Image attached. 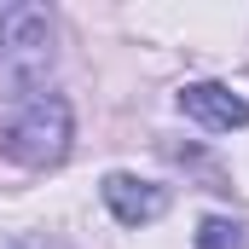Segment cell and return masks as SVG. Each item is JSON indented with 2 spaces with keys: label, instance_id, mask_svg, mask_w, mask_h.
<instances>
[{
  "label": "cell",
  "instance_id": "obj_1",
  "mask_svg": "<svg viewBox=\"0 0 249 249\" xmlns=\"http://www.w3.org/2000/svg\"><path fill=\"white\" fill-rule=\"evenodd\" d=\"M70 99L64 93H23L12 105V116L0 122V157L23 162V168H58L70 157Z\"/></svg>",
  "mask_w": 249,
  "mask_h": 249
},
{
  "label": "cell",
  "instance_id": "obj_2",
  "mask_svg": "<svg viewBox=\"0 0 249 249\" xmlns=\"http://www.w3.org/2000/svg\"><path fill=\"white\" fill-rule=\"evenodd\" d=\"M0 64L18 81H35L53 64V18H47V6H29V0L0 6Z\"/></svg>",
  "mask_w": 249,
  "mask_h": 249
},
{
  "label": "cell",
  "instance_id": "obj_3",
  "mask_svg": "<svg viewBox=\"0 0 249 249\" xmlns=\"http://www.w3.org/2000/svg\"><path fill=\"white\" fill-rule=\"evenodd\" d=\"M180 110L191 122L214 127V133H232V127H249V99L232 93L226 81H186L180 87Z\"/></svg>",
  "mask_w": 249,
  "mask_h": 249
},
{
  "label": "cell",
  "instance_id": "obj_4",
  "mask_svg": "<svg viewBox=\"0 0 249 249\" xmlns=\"http://www.w3.org/2000/svg\"><path fill=\"white\" fill-rule=\"evenodd\" d=\"M105 209L122 220V226H151L168 214V191L157 180H139V174H105Z\"/></svg>",
  "mask_w": 249,
  "mask_h": 249
},
{
  "label": "cell",
  "instance_id": "obj_5",
  "mask_svg": "<svg viewBox=\"0 0 249 249\" xmlns=\"http://www.w3.org/2000/svg\"><path fill=\"white\" fill-rule=\"evenodd\" d=\"M197 249H244V226H238V220L209 214V220L197 226Z\"/></svg>",
  "mask_w": 249,
  "mask_h": 249
}]
</instances>
